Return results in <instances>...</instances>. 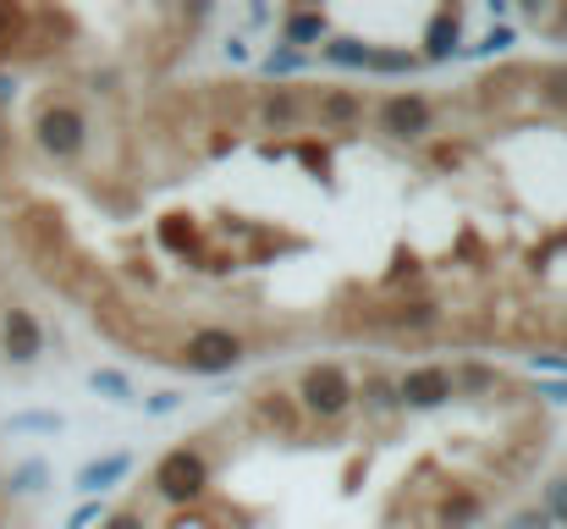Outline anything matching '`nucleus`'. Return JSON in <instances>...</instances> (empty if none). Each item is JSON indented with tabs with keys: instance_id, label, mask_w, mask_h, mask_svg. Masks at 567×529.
<instances>
[{
	"instance_id": "nucleus-1",
	"label": "nucleus",
	"mask_w": 567,
	"mask_h": 529,
	"mask_svg": "<svg viewBox=\"0 0 567 529\" xmlns=\"http://www.w3.org/2000/svg\"><path fill=\"white\" fill-rule=\"evenodd\" d=\"M33 144L44 161L55 166H72L89 155V111L72 105V100H44L39 116H33Z\"/></svg>"
},
{
	"instance_id": "nucleus-2",
	"label": "nucleus",
	"mask_w": 567,
	"mask_h": 529,
	"mask_svg": "<svg viewBox=\"0 0 567 529\" xmlns=\"http://www.w3.org/2000/svg\"><path fill=\"white\" fill-rule=\"evenodd\" d=\"M309 419H320V425H331V419H342L353 403H359V380L337 364V358H320V364H309L303 375H298V397H292Z\"/></svg>"
},
{
	"instance_id": "nucleus-3",
	"label": "nucleus",
	"mask_w": 567,
	"mask_h": 529,
	"mask_svg": "<svg viewBox=\"0 0 567 529\" xmlns=\"http://www.w3.org/2000/svg\"><path fill=\"white\" fill-rule=\"evenodd\" d=\"M204 491H209V458L198 447H172L155 464V497L166 508H193V502H204Z\"/></svg>"
},
{
	"instance_id": "nucleus-4",
	"label": "nucleus",
	"mask_w": 567,
	"mask_h": 529,
	"mask_svg": "<svg viewBox=\"0 0 567 529\" xmlns=\"http://www.w3.org/2000/svg\"><path fill=\"white\" fill-rule=\"evenodd\" d=\"M375 128L391 144H424V139L435 133V100L419 94V89H396V94L380 100Z\"/></svg>"
},
{
	"instance_id": "nucleus-5",
	"label": "nucleus",
	"mask_w": 567,
	"mask_h": 529,
	"mask_svg": "<svg viewBox=\"0 0 567 529\" xmlns=\"http://www.w3.org/2000/svg\"><path fill=\"white\" fill-rule=\"evenodd\" d=\"M243 358H248V343H243L237 332H226V326L193 332L188 348H183V364H188L193 375H231Z\"/></svg>"
},
{
	"instance_id": "nucleus-6",
	"label": "nucleus",
	"mask_w": 567,
	"mask_h": 529,
	"mask_svg": "<svg viewBox=\"0 0 567 529\" xmlns=\"http://www.w3.org/2000/svg\"><path fill=\"white\" fill-rule=\"evenodd\" d=\"M396 391H402V414H435L457 397L452 369H441V364H419V369L396 375Z\"/></svg>"
},
{
	"instance_id": "nucleus-7",
	"label": "nucleus",
	"mask_w": 567,
	"mask_h": 529,
	"mask_svg": "<svg viewBox=\"0 0 567 529\" xmlns=\"http://www.w3.org/2000/svg\"><path fill=\"white\" fill-rule=\"evenodd\" d=\"M0 358L6 364H39L44 358V326H39L33 309H22V304L0 309Z\"/></svg>"
},
{
	"instance_id": "nucleus-8",
	"label": "nucleus",
	"mask_w": 567,
	"mask_h": 529,
	"mask_svg": "<svg viewBox=\"0 0 567 529\" xmlns=\"http://www.w3.org/2000/svg\"><path fill=\"white\" fill-rule=\"evenodd\" d=\"M457 55H463V6H441L419 33V61L441 67V61H457Z\"/></svg>"
},
{
	"instance_id": "nucleus-9",
	"label": "nucleus",
	"mask_w": 567,
	"mask_h": 529,
	"mask_svg": "<svg viewBox=\"0 0 567 529\" xmlns=\"http://www.w3.org/2000/svg\"><path fill=\"white\" fill-rule=\"evenodd\" d=\"M133 475V452L122 447V452H100V458H89L83 469H78V497H89V502H100L111 486H122Z\"/></svg>"
},
{
	"instance_id": "nucleus-10",
	"label": "nucleus",
	"mask_w": 567,
	"mask_h": 529,
	"mask_svg": "<svg viewBox=\"0 0 567 529\" xmlns=\"http://www.w3.org/2000/svg\"><path fill=\"white\" fill-rule=\"evenodd\" d=\"M254 122L265 128V133H292L298 122H303V94L298 89H265L259 100H254Z\"/></svg>"
},
{
	"instance_id": "nucleus-11",
	"label": "nucleus",
	"mask_w": 567,
	"mask_h": 529,
	"mask_svg": "<svg viewBox=\"0 0 567 529\" xmlns=\"http://www.w3.org/2000/svg\"><path fill=\"white\" fill-rule=\"evenodd\" d=\"M326 39H331V17H326L320 6H292V11L281 17V44L309 50V44H326Z\"/></svg>"
},
{
	"instance_id": "nucleus-12",
	"label": "nucleus",
	"mask_w": 567,
	"mask_h": 529,
	"mask_svg": "<svg viewBox=\"0 0 567 529\" xmlns=\"http://www.w3.org/2000/svg\"><path fill=\"white\" fill-rule=\"evenodd\" d=\"M370 55H375V44L359 39V33H331L320 44V61L326 67H342V72H370Z\"/></svg>"
},
{
	"instance_id": "nucleus-13",
	"label": "nucleus",
	"mask_w": 567,
	"mask_h": 529,
	"mask_svg": "<svg viewBox=\"0 0 567 529\" xmlns=\"http://www.w3.org/2000/svg\"><path fill=\"white\" fill-rule=\"evenodd\" d=\"M89 391L100 397V403H111V408H138V386H133V375L127 369H89Z\"/></svg>"
},
{
	"instance_id": "nucleus-14",
	"label": "nucleus",
	"mask_w": 567,
	"mask_h": 529,
	"mask_svg": "<svg viewBox=\"0 0 567 529\" xmlns=\"http://www.w3.org/2000/svg\"><path fill=\"white\" fill-rule=\"evenodd\" d=\"M0 486H6V497H39V491H50V458H22L11 475H0Z\"/></svg>"
},
{
	"instance_id": "nucleus-15",
	"label": "nucleus",
	"mask_w": 567,
	"mask_h": 529,
	"mask_svg": "<svg viewBox=\"0 0 567 529\" xmlns=\"http://www.w3.org/2000/svg\"><path fill=\"white\" fill-rule=\"evenodd\" d=\"M303 67H309V50H292V44H281V39H276V44H270V50L259 55V78H265V83L298 78Z\"/></svg>"
},
{
	"instance_id": "nucleus-16",
	"label": "nucleus",
	"mask_w": 567,
	"mask_h": 529,
	"mask_svg": "<svg viewBox=\"0 0 567 529\" xmlns=\"http://www.w3.org/2000/svg\"><path fill=\"white\" fill-rule=\"evenodd\" d=\"M359 403L375 414V419H391V414H402V391H396V375H370L364 386H359Z\"/></svg>"
},
{
	"instance_id": "nucleus-17",
	"label": "nucleus",
	"mask_w": 567,
	"mask_h": 529,
	"mask_svg": "<svg viewBox=\"0 0 567 529\" xmlns=\"http://www.w3.org/2000/svg\"><path fill=\"white\" fill-rule=\"evenodd\" d=\"M6 430L11 436H61L66 430V414L61 408H22V414L6 419Z\"/></svg>"
},
{
	"instance_id": "nucleus-18",
	"label": "nucleus",
	"mask_w": 567,
	"mask_h": 529,
	"mask_svg": "<svg viewBox=\"0 0 567 529\" xmlns=\"http://www.w3.org/2000/svg\"><path fill=\"white\" fill-rule=\"evenodd\" d=\"M452 386H457V397H491L496 391V369L485 358H463L452 369Z\"/></svg>"
},
{
	"instance_id": "nucleus-19",
	"label": "nucleus",
	"mask_w": 567,
	"mask_h": 529,
	"mask_svg": "<svg viewBox=\"0 0 567 529\" xmlns=\"http://www.w3.org/2000/svg\"><path fill=\"white\" fill-rule=\"evenodd\" d=\"M474 519H480V497L474 491H446L441 508H435V525L441 529H468Z\"/></svg>"
},
{
	"instance_id": "nucleus-20",
	"label": "nucleus",
	"mask_w": 567,
	"mask_h": 529,
	"mask_svg": "<svg viewBox=\"0 0 567 529\" xmlns=\"http://www.w3.org/2000/svg\"><path fill=\"white\" fill-rule=\"evenodd\" d=\"M359 116H364V105H359L353 89H331V94L320 100V122H326V128H353Z\"/></svg>"
},
{
	"instance_id": "nucleus-21",
	"label": "nucleus",
	"mask_w": 567,
	"mask_h": 529,
	"mask_svg": "<svg viewBox=\"0 0 567 529\" xmlns=\"http://www.w3.org/2000/svg\"><path fill=\"white\" fill-rule=\"evenodd\" d=\"M518 44V28H507V22H496L485 39H474V44H463V61H491V55H502V50H513Z\"/></svg>"
},
{
	"instance_id": "nucleus-22",
	"label": "nucleus",
	"mask_w": 567,
	"mask_h": 529,
	"mask_svg": "<svg viewBox=\"0 0 567 529\" xmlns=\"http://www.w3.org/2000/svg\"><path fill=\"white\" fill-rule=\"evenodd\" d=\"M540 513L557 529H567V475H551V480L540 486Z\"/></svg>"
},
{
	"instance_id": "nucleus-23",
	"label": "nucleus",
	"mask_w": 567,
	"mask_h": 529,
	"mask_svg": "<svg viewBox=\"0 0 567 529\" xmlns=\"http://www.w3.org/2000/svg\"><path fill=\"white\" fill-rule=\"evenodd\" d=\"M370 72H380V78H408V72H419V55L413 50H375L370 55Z\"/></svg>"
},
{
	"instance_id": "nucleus-24",
	"label": "nucleus",
	"mask_w": 567,
	"mask_h": 529,
	"mask_svg": "<svg viewBox=\"0 0 567 529\" xmlns=\"http://www.w3.org/2000/svg\"><path fill=\"white\" fill-rule=\"evenodd\" d=\"M385 321H391V332H424V326H435V304H424V298H419V304L391 309Z\"/></svg>"
},
{
	"instance_id": "nucleus-25",
	"label": "nucleus",
	"mask_w": 567,
	"mask_h": 529,
	"mask_svg": "<svg viewBox=\"0 0 567 529\" xmlns=\"http://www.w3.org/2000/svg\"><path fill=\"white\" fill-rule=\"evenodd\" d=\"M161 243H166L172 254H193L198 232H193V221H188V215H172V221H161Z\"/></svg>"
},
{
	"instance_id": "nucleus-26",
	"label": "nucleus",
	"mask_w": 567,
	"mask_h": 529,
	"mask_svg": "<svg viewBox=\"0 0 567 529\" xmlns=\"http://www.w3.org/2000/svg\"><path fill=\"white\" fill-rule=\"evenodd\" d=\"M138 408H144L150 419H166V414L183 408V391H150V397H138Z\"/></svg>"
},
{
	"instance_id": "nucleus-27",
	"label": "nucleus",
	"mask_w": 567,
	"mask_h": 529,
	"mask_svg": "<svg viewBox=\"0 0 567 529\" xmlns=\"http://www.w3.org/2000/svg\"><path fill=\"white\" fill-rule=\"evenodd\" d=\"M105 519H111V508H105V502H78V508L66 513V525L61 529H89V525H105Z\"/></svg>"
},
{
	"instance_id": "nucleus-28",
	"label": "nucleus",
	"mask_w": 567,
	"mask_h": 529,
	"mask_svg": "<svg viewBox=\"0 0 567 529\" xmlns=\"http://www.w3.org/2000/svg\"><path fill=\"white\" fill-rule=\"evenodd\" d=\"M507 529H557V525H551L540 508H518V513L507 519Z\"/></svg>"
},
{
	"instance_id": "nucleus-29",
	"label": "nucleus",
	"mask_w": 567,
	"mask_h": 529,
	"mask_svg": "<svg viewBox=\"0 0 567 529\" xmlns=\"http://www.w3.org/2000/svg\"><path fill=\"white\" fill-rule=\"evenodd\" d=\"M220 55H226L231 67H248V61H254V50H248V39H243V33H231V39L220 44Z\"/></svg>"
},
{
	"instance_id": "nucleus-30",
	"label": "nucleus",
	"mask_w": 567,
	"mask_h": 529,
	"mask_svg": "<svg viewBox=\"0 0 567 529\" xmlns=\"http://www.w3.org/2000/svg\"><path fill=\"white\" fill-rule=\"evenodd\" d=\"M535 369H546V375L567 380V353H540V358H535Z\"/></svg>"
},
{
	"instance_id": "nucleus-31",
	"label": "nucleus",
	"mask_w": 567,
	"mask_h": 529,
	"mask_svg": "<svg viewBox=\"0 0 567 529\" xmlns=\"http://www.w3.org/2000/svg\"><path fill=\"white\" fill-rule=\"evenodd\" d=\"M535 397H540V403H567V380H540Z\"/></svg>"
},
{
	"instance_id": "nucleus-32",
	"label": "nucleus",
	"mask_w": 567,
	"mask_h": 529,
	"mask_svg": "<svg viewBox=\"0 0 567 529\" xmlns=\"http://www.w3.org/2000/svg\"><path fill=\"white\" fill-rule=\"evenodd\" d=\"M105 529H150V525H144L138 513H111V519H105Z\"/></svg>"
},
{
	"instance_id": "nucleus-33",
	"label": "nucleus",
	"mask_w": 567,
	"mask_h": 529,
	"mask_svg": "<svg viewBox=\"0 0 567 529\" xmlns=\"http://www.w3.org/2000/svg\"><path fill=\"white\" fill-rule=\"evenodd\" d=\"M11 100H17V78H11V72H6V67H0V111H6V105H11Z\"/></svg>"
},
{
	"instance_id": "nucleus-34",
	"label": "nucleus",
	"mask_w": 567,
	"mask_h": 529,
	"mask_svg": "<svg viewBox=\"0 0 567 529\" xmlns=\"http://www.w3.org/2000/svg\"><path fill=\"white\" fill-rule=\"evenodd\" d=\"M551 100H557V105H567V67H563V72H551Z\"/></svg>"
},
{
	"instance_id": "nucleus-35",
	"label": "nucleus",
	"mask_w": 567,
	"mask_h": 529,
	"mask_svg": "<svg viewBox=\"0 0 567 529\" xmlns=\"http://www.w3.org/2000/svg\"><path fill=\"white\" fill-rule=\"evenodd\" d=\"M270 17H276V11H270V6H248V28H265V22H270Z\"/></svg>"
},
{
	"instance_id": "nucleus-36",
	"label": "nucleus",
	"mask_w": 567,
	"mask_h": 529,
	"mask_svg": "<svg viewBox=\"0 0 567 529\" xmlns=\"http://www.w3.org/2000/svg\"><path fill=\"white\" fill-rule=\"evenodd\" d=\"M11 22H17V17H11V6H0V44H6V33H11Z\"/></svg>"
},
{
	"instance_id": "nucleus-37",
	"label": "nucleus",
	"mask_w": 567,
	"mask_h": 529,
	"mask_svg": "<svg viewBox=\"0 0 567 529\" xmlns=\"http://www.w3.org/2000/svg\"><path fill=\"white\" fill-rule=\"evenodd\" d=\"M0 155H6V122H0Z\"/></svg>"
},
{
	"instance_id": "nucleus-38",
	"label": "nucleus",
	"mask_w": 567,
	"mask_h": 529,
	"mask_svg": "<svg viewBox=\"0 0 567 529\" xmlns=\"http://www.w3.org/2000/svg\"><path fill=\"white\" fill-rule=\"evenodd\" d=\"M0 497H6V486H0Z\"/></svg>"
}]
</instances>
